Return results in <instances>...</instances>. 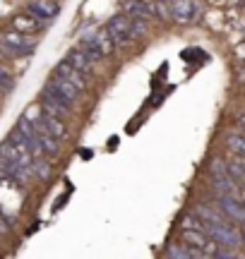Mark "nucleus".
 Wrapping results in <instances>:
<instances>
[{"label": "nucleus", "instance_id": "18", "mask_svg": "<svg viewBox=\"0 0 245 259\" xmlns=\"http://www.w3.org/2000/svg\"><path fill=\"white\" fill-rule=\"evenodd\" d=\"M31 173L38 176L41 180H48V178H51V163H48V161H41V156L34 158V161H31Z\"/></svg>", "mask_w": 245, "mask_h": 259}, {"label": "nucleus", "instance_id": "20", "mask_svg": "<svg viewBox=\"0 0 245 259\" xmlns=\"http://www.w3.org/2000/svg\"><path fill=\"white\" fill-rule=\"evenodd\" d=\"M226 144H228V149H231V151H236L238 156L245 158V137H240V135H228Z\"/></svg>", "mask_w": 245, "mask_h": 259}, {"label": "nucleus", "instance_id": "15", "mask_svg": "<svg viewBox=\"0 0 245 259\" xmlns=\"http://www.w3.org/2000/svg\"><path fill=\"white\" fill-rule=\"evenodd\" d=\"M166 257L173 259H192V257H205V252L197 250V247H190L188 242L185 245H171L166 250Z\"/></svg>", "mask_w": 245, "mask_h": 259}, {"label": "nucleus", "instance_id": "16", "mask_svg": "<svg viewBox=\"0 0 245 259\" xmlns=\"http://www.w3.org/2000/svg\"><path fill=\"white\" fill-rule=\"evenodd\" d=\"M38 142H41V149H44V154H48V156H60V144H58V137H53V135H48L46 130L38 127Z\"/></svg>", "mask_w": 245, "mask_h": 259}, {"label": "nucleus", "instance_id": "4", "mask_svg": "<svg viewBox=\"0 0 245 259\" xmlns=\"http://www.w3.org/2000/svg\"><path fill=\"white\" fill-rule=\"evenodd\" d=\"M41 108L46 113H51V115H58V118H67L72 113V106H67L51 87H46L44 94H41Z\"/></svg>", "mask_w": 245, "mask_h": 259}, {"label": "nucleus", "instance_id": "6", "mask_svg": "<svg viewBox=\"0 0 245 259\" xmlns=\"http://www.w3.org/2000/svg\"><path fill=\"white\" fill-rule=\"evenodd\" d=\"M27 12L31 15V17H36L38 22H51V19L56 17L58 12H60V8H58L56 0H31L27 5Z\"/></svg>", "mask_w": 245, "mask_h": 259}, {"label": "nucleus", "instance_id": "21", "mask_svg": "<svg viewBox=\"0 0 245 259\" xmlns=\"http://www.w3.org/2000/svg\"><path fill=\"white\" fill-rule=\"evenodd\" d=\"M12 87H15V79H12V74H10L8 70H5V67L0 65V92H10Z\"/></svg>", "mask_w": 245, "mask_h": 259}, {"label": "nucleus", "instance_id": "19", "mask_svg": "<svg viewBox=\"0 0 245 259\" xmlns=\"http://www.w3.org/2000/svg\"><path fill=\"white\" fill-rule=\"evenodd\" d=\"M147 22H149V19H130V38L132 41L147 34V29H149Z\"/></svg>", "mask_w": 245, "mask_h": 259}, {"label": "nucleus", "instance_id": "11", "mask_svg": "<svg viewBox=\"0 0 245 259\" xmlns=\"http://www.w3.org/2000/svg\"><path fill=\"white\" fill-rule=\"evenodd\" d=\"M171 15L178 22H192L197 15V5L192 0H171Z\"/></svg>", "mask_w": 245, "mask_h": 259}, {"label": "nucleus", "instance_id": "17", "mask_svg": "<svg viewBox=\"0 0 245 259\" xmlns=\"http://www.w3.org/2000/svg\"><path fill=\"white\" fill-rule=\"evenodd\" d=\"M195 213H197L205 223H221L224 221V219H221V209H219V211L217 209H209L207 204H199L197 209H195Z\"/></svg>", "mask_w": 245, "mask_h": 259}, {"label": "nucleus", "instance_id": "1", "mask_svg": "<svg viewBox=\"0 0 245 259\" xmlns=\"http://www.w3.org/2000/svg\"><path fill=\"white\" fill-rule=\"evenodd\" d=\"M205 233H207L209 238L217 242L219 247H226V250H236V247H240V245H243V235H240V231H236V228H233L231 223H226V221L207 223Z\"/></svg>", "mask_w": 245, "mask_h": 259}, {"label": "nucleus", "instance_id": "22", "mask_svg": "<svg viewBox=\"0 0 245 259\" xmlns=\"http://www.w3.org/2000/svg\"><path fill=\"white\" fill-rule=\"evenodd\" d=\"M5 58H8V51H5V48H3V44H0V65H3V60H5Z\"/></svg>", "mask_w": 245, "mask_h": 259}, {"label": "nucleus", "instance_id": "7", "mask_svg": "<svg viewBox=\"0 0 245 259\" xmlns=\"http://www.w3.org/2000/svg\"><path fill=\"white\" fill-rule=\"evenodd\" d=\"M48 87H51V89H53V92H56L58 96L67 103V106H75L77 99H79V94H82L75 84H70L67 79H63L60 74H53V79H51V84H48Z\"/></svg>", "mask_w": 245, "mask_h": 259}, {"label": "nucleus", "instance_id": "24", "mask_svg": "<svg viewBox=\"0 0 245 259\" xmlns=\"http://www.w3.org/2000/svg\"><path fill=\"white\" fill-rule=\"evenodd\" d=\"M243 223H245V219H243Z\"/></svg>", "mask_w": 245, "mask_h": 259}, {"label": "nucleus", "instance_id": "14", "mask_svg": "<svg viewBox=\"0 0 245 259\" xmlns=\"http://www.w3.org/2000/svg\"><path fill=\"white\" fill-rule=\"evenodd\" d=\"M44 22H38L36 17H31V15H17V17H12V27L17 29V31H22V34H34V31H38V27H41Z\"/></svg>", "mask_w": 245, "mask_h": 259}, {"label": "nucleus", "instance_id": "9", "mask_svg": "<svg viewBox=\"0 0 245 259\" xmlns=\"http://www.w3.org/2000/svg\"><path fill=\"white\" fill-rule=\"evenodd\" d=\"M56 74H60V77H63V79H67L70 84H75L79 92H87V79H85V74L79 72L75 65L70 63V60H63V63H58Z\"/></svg>", "mask_w": 245, "mask_h": 259}, {"label": "nucleus", "instance_id": "10", "mask_svg": "<svg viewBox=\"0 0 245 259\" xmlns=\"http://www.w3.org/2000/svg\"><path fill=\"white\" fill-rule=\"evenodd\" d=\"M123 15H128L130 19H149L154 12L144 0H120Z\"/></svg>", "mask_w": 245, "mask_h": 259}, {"label": "nucleus", "instance_id": "3", "mask_svg": "<svg viewBox=\"0 0 245 259\" xmlns=\"http://www.w3.org/2000/svg\"><path fill=\"white\" fill-rule=\"evenodd\" d=\"M106 31H108V36L113 41L115 48H125L130 44V17L128 15H115V17L108 19V24H106Z\"/></svg>", "mask_w": 245, "mask_h": 259}, {"label": "nucleus", "instance_id": "2", "mask_svg": "<svg viewBox=\"0 0 245 259\" xmlns=\"http://www.w3.org/2000/svg\"><path fill=\"white\" fill-rule=\"evenodd\" d=\"M0 44H3V48L8 51V56H29L31 51H34V46H36V41L34 38H29L27 34H22V31H8V34H3V38H0Z\"/></svg>", "mask_w": 245, "mask_h": 259}, {"label": "nucleus", "instance_id": "12", "mask_svg": "<svg viewBox=\"0 0 245 259\" xmlns=\"http://www.w3.org/2000/svg\"><path fill=\"white\" fill-rule=\"evenodd\" d=\"M41 130H46L48 135H53V137L58 139H65L67 137V127H65V122L60 120L58 115H51V113L44 111V118H41V125H38Z\"/></svg>", "mask_w": 245, "mask_h": 259}, {"label": "nucleus", "instance_id": "5", "mask_svg": "<svg viewBox=\"0 0 245 259\" xmlns=\"http://www.w3.org/2000/svg\"><path fill=\"white\" fill-rule=\"evenodd\" d=\"M212 183H214V187H217L221 194H233V197H238L236 183H233V178H231V173H228V168L224 166L221 161H217L214 168H212Z\"/></svg>", "mask_w": 245, "mask_h": 259}, {"label": "nucleus", "instance_id": "13", "mask_svg": "<svg viewBox=\"0 0 245 259\" xmlns=\"http://www.w3.org/2000/svg\"><path fill=\"white\" fill-rule=\"evenodd\" d=\"M67 60L75 65V67H77V70H79L82 74H92V70H94V60L87 56L85 48H75V51H70Z\"/></svg>", "mask_w": 245, "mask_h": 259}, {"label": "nucleus", "instance_id": "23", "mask_svg": "<svg viewBox=\"0 0 245 259\" xmlns=\"http://www.w3.org/2000/svg\"><path fill=\"white\" fill-rule=\"evenodd\" d=\"M240 235H243V242H245V228H243V231H240Z\"/></svg>", "mask_w": 245, "mask_h": 259}, {"label": "nucleus", "instance_id": "8", "mask_svg": "<svg viewBox=\"0 0 245 259\" xmlns=\"http://www.w3.org/2000/svg\"><path fill=\"white\" fill-rule=\"evenodd\" d=\"M219 209H221V213H226L231 221L243 223V219H245V204L240 202L238 197H233V194H221V197H219Z\"/></svg>", "mask_w": 245, "mask_h": 259}]
</instances>
